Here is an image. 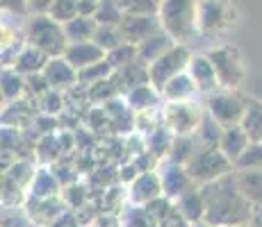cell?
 <instances>
[{
  "instance_id": "cell-39",
  "label": "cell",
  "mask_w": 262,
  "mask_h": 227,
  "mask_svg": "<svg viewBox=\"0 0 262 227\" xmlns=\"http://www.w3.org/2000/svg\"><path fill=\"white\" fill-rule=\"evenodd\" d=\"M125 12L121 9V5L117 0H100L98 9H96L94 18L98 21V25H121Z\"/></svg>"
},
{
  "instance_id": "cell-8",
  "label": "cell",
  "mask_w": 262,
  "mask_h": 227,
  "mask_svg": "<svg viewBox=\"0 0 262 227\" xmlns=\"http://www.w3.org/2000/svg\"><path fill=\"white\" fill-rule=\"evenodd\" d=\"M205 105L199 100H176V103H164L162 114H164V125L173 134H194L199 130L201 120L205 116Z\"/></svg>"
},
{
  "instance_id": "cell-27",
  "label": "cell",
  "mask_w": 262,
  "mask_h": 227,
  "mask_svg": "<svg viewBox=\"0 0 262 227\" xmlns=\"http://www.w3.org/2000/svg\"><path fill=\"white\" fill-rule=\"evenodd\" d=\"M67 30L69 43H78V41H94L96 30H98V21L94 16H75L73 21L64 23Z\"/></svg>"
},
{
  "instance_id": "cell-23",
  "label": "cell",
  "mask_w": 262,
  "mask_h": 227,
  "mask_svg": "<svg viewBox=\"0 0 262 227\" xmlns=\"http://www.w3.org/2000/svg\"><path fill=\"white\" fill-rule=\"evenodd\" d=\"M48 55L41 53L39 48H34V45H28L25 43L21 48V53L16 55V59H14L12 68H16L18 73L23 75H34V73H43V68H46L48 64Z\"/></svg>"
},
{
  "instance_id": "cell-36",
  "label": "cell",
  "mask_w": 262,
  "mask_h": 227,
  "mask_svg": "<svg viewBox=\"0 0 262 227\" xmlns=\"http://www.w3.org/2000/svg\"><path fill=\"white\" fill-rule=\"evenodd\" d=\"M119 89H117V84H114V80L112 78H107V80H100V82H96L92 84V87H87V100H89V105H105V103H110V100H114V98H119Z\"/></svg>"
},
{
  "instance_id": "cell-47",
  "label": "cell",
  "mask_w": 262,
  "mask_h": 227,
  "mask_svg": "<svg viewBox=\"0 0 262 227\" xmlns=\"http://www.w3.org/2000/svg\"><path fill=\"white\" fill-rule=\"evenodd\" d=\"M48 89H50V84H48V80L43 78V73L25 75V95L37 100V98H41Z\"/></svg>"
},
{
  "instance_id": "cell-58",
  "label": "cell",
  "mask_w": 262,
  "mask_h": 227,
  "mask_svg": "<svg viewBox=\"0 0 262 227\" xmlns=\"http://www.w3.org/2000/svg\"><path fill=\"white\" fill-rule=\"evenodd\" d=\"M233 227H249V225H233Z\"/></svg>"
},
{
  "instance_id": "cell-53",
  "label": "cell",
  "mask_w": 262,
  "mask_h": 227,
  "mask_svg": "<svg viewBox=\"0 0 262 227\" xmlns=\"http://www.w3.org/2000/svg\"><path fill=\"white\" fill-rule=\"evenodd\" d=\"M53 227H82V223H80V218H78V214H75V209H67V211H64V214L53 223Z\"/></svg>"
},
{
  "instance_id": "cell-43",
  "label": "cell",
  "mask_w": 262,
  "mask_h": 227,
  "mask_svg": "<svg viewBox=\"0 0 262 227\" xmlns=\"http://www.w3.org/2000/svg\"><path fill=\"white\" fill-rule=\"evenodd\" d=\"M84 128L92 134H98L100 130H110V114L105 105H92L84 114Z\"/></svg>"
},
{
  "instance_id": "cell-10",
  "label": "cell",
  "mask_w": 262,
  "mask_h": 227,
  "mask_svg": "<svg viewBox=\"0 0 262 227\" xmlns=\"http://www.w3.org/2000/svg\"><path fill=\"white\" fill-rule=\"evenodd\" d=\"M71 207L67 205V200L62 195H53V198H34L28 195L23 203V211L30 220L37 227H53V223Z\"/></svg>"
},
{
  "instance_id": "cell-14",
  "label": "cell",
  "mask_w": 262,
  "mask_h": 227,
  "mask_svg": "<svg viewBox=\"0 0 262 227\" xmlns=\"http://www.w3.org/2000/svg\"><path fill=\"white\" fill-rule=\"evenodd\" d=\"M187 73L191 75V80H194L199 93L208 95V93H214L216 89H221L219 78H216V70H214L212 62H210V57L205 53L191 55V62H189Z\"/></svg>"
},
{
  "instance_id": "cell-7",
  "label": "cell",
  "mask_w": 262,
  "mask_h": 227,
  "mask_svg": "<svg viewBox=\"0 0 262 227\" xmlns=\"http://www.w3.org/2000/svg\"><path fill=\"white\" fill-rule=\"evenodd\" d=\"M212 66L216 70L221 89H239L246 78L244 55L237 45H216V48L205 50Z\"/></svg>"
},
{
  "instance_id": "cell-35",
  "label": "cell",
  "mask_w": 262,
  "mask_h": 227,
  "mask_svg": "<svg viewBox=\"0 0 262 227\" xmlns=\"http://www.w3.org/2000/svg\"><path fill=\"white\" fill-rule=\"evenodd\" d=\"M114 73V66L107 62V57L103 59V62H96L92 66L78 70V84H82V87H92V84L100 82V80H107L112 78Z\"/></svg>"
},
{
  "instance_id": "cell-20",
  "label": "cell",
  "mask_w": 262,
  "mask_h": 227,
  "mask_svg": "<svg viewBox=\"0 0 262 227\" xmlns=\"http://www.w3.org/2000/svg\"><path fill=\"white\" fill-rule=\"evenodd\" d=\"M249 143H251V139H249V134L244 132V128H242V125H230V128H224L219 148H221V153L235 164V161L242 157V153L249 148Z\"/></svg>"
},
{
  "instance_id": "cell-48",
  "label": "cell",
  "mask_w": 262,
  "mask_h": 227,
  "mask_svg": "<svg viewBox=\"0 0 262 227\" xmlns=\"http://www.w3.org/2000/svg\"><path fill=\"white\" fill-rule=\"evenodd\" d=\"M3 227H37V225H34L32 220L25 216L23 207H14V209H5Z\"/></svg>"
},
{
  "instance_id": "cell-41",
  "label": "cell",
  "mask_w": 262,
  "mask_h": 227,
  "mask_svg": "<svg viewBox=\"0 0 262 227\" xmlns=\"http://www.w3.org/2000/svg\"><path fill=\"white\" fill-rule=\"evenodd\" d=\"M125 14L133 16H158L162 0H117Z\"/></svg>"
},
{
  "instance_id": "cell-3",
  "label": "cell",
  "mask_w": 262,
  "mask_h": 227,
  "mask_svg": "<svg viewBox=\"0 0 262 227\" xmlns=\"http://www.w3.org/2000/svg\"><path fill=\"white\" fill-rule=\"evenodd\" d=\"M239 21V9L233 0H196V34L219 39Z\"/></svg>"
},
{
  "instance_id": "cell-55",
  "label": "cell",
  "mask_w": 262,
  "mask_h": 227,
  "mask_svg": "<svg viewBox=\"0 0 262 227\" xmlns=\"http://www.w3.org/2000/svg\"><path fill=\"white\" fill-rule=\"evenodd\" d=\"M98 3H100V0H80V3H78L80 16H94L96 9H98Z\"/></svg>"
},
{
  "instance_id": "cell-56",
  "label": "cell",
  "mask_w": 262,
  "mask_h": 227,
  "mask_svg": "<svg viewBox=\"0 0 262 227\" xmlns=\"http://www.w3.org/2000/svg\"><path fill=\"white\" fill-rule=\"evenodd\" d=\"M249 227H262V205L253 207V216H251Z\"/></svg>"
},
{
  "instance_id": "cell-18",
  "label": "cell",
  "mask_w": 262,
  "mask_h": 227,
  "mask_svg": "<svg viewBox=\"0 0 262 227\" xmlns=\"http://www.w3.org/2000/svg\"><path fill=\"white\" fill-rule=\"evenodd\" d=\"M64 57H67L78 70H82V68L92 66V64H96V62H103V59L107 57V53H105L96 41H78V43L67 45Z\"/></svg>"
},
{
  "instance_id": "cell-11",
  "label": "cell",
  "mask_w": 262,
  "mask_h": 227,
  "mask_svg": "<svg viewBox=\"0 0 262 227\" xmlns=\"http://www.w3.org/2000/svg\"><path fill=\"white\" fill-rule=\"evenodd\" d=\"M158 173L162 178V189H164V195L171 200H178L180 195H185L189 189L199 186L191 175L187 173V166L185 164H176L171 159H162L158 166Z\"/></svg>"
},
{
  "instance_id": "cell-46",
  "label": "cell",
  "mask_w": 262,
  "mask_h": 227,
  "mask_svg": "<svg viewBox=\"0 0 262 227\" xmlns=\"http://www.w3.org/2000/svg\"><path fill=\"white\" fill-rule=\"evenodd\" d=\"M246 168H262V143L260 141H251L249 148L235 161V170H246Z\"/></svg>"
},
{
  "instance_id": "cell-21",
  "label": "cell",
  "mask_w": 262,
  "mask_h": 227,
  "mask_svg": "<svg viewBox=\"0 0 262 227\" xmlns=\"http://www.w3.org/2000/svg\"><path fill=\"white\" fill-rule=\"evenodd\" d=\"M173 45H176V41L171 39V34L160 30V32H155L153 37H148L146 41L137 45V55L144 64H153L155 59H160L164 53H169Z\"/></svg>"
},
{
  "instance_id": "cell-29",
  "label": "cell",
  "mask_w": 262,
  "mask_h": 227,
  "mask_svg": "<svg viewBox=\"0 0 262 227\" xmlns=\"http://www.w3.org/2000/svg\"><path fill=\"white\" fill-rule=\"evenodd\" d=\"M173 139H176V134L171 132L167 125H160L158 130H153L150 134L144 136V143H146V150H148V153H153L158 159H167Z\"/></svg>"
},
{
  "instance_id": "cell-24",
  "label": "cell",
  "mask_w": 262,
  "mask_h": 227,
  "mask_svg": "<svg viewBox=\"0 0 262 227\" xmlns=\"http://www.w3.org/2000/svg\"><path fill=\"white\" fill-rule=\"evenodd\" d=\"M176 203V209L189 220V223H201L205 220V200H203V193H201V186H194L189 189L185 195H180Z\"/></svg>"
},
{
  "instance_id": "cell-12",
  "label": "cell",
  "mask_w": 262,
  "mask_h": 227,
  "mask_svg": "<svg viewBox=\"0 0 262 227\" xmlns=\"http://www.w3.org/2000/svg\"><path fill=\"white\" fill-rule=\"evenodd\" d=\"M125 189H128V203L130 205H148L150 200L164 195L162 178H160L158 170H146V173H139L137 178L125 186Z\"/></svg>"
},
{
  "instance_id": "cell-25",
  "label": "cell",
  "mask_w": 262,
  "mask_h": 227,
  "mask_svg": "<svg viewBox=\"0 0 262 227\" xmlns=\"http://www.w3.org/2000/svg\"><path fill=\"white\" fill-rule=\"evenodd\" d=\"M199 93V89H196L194 80H191V75L185 70V73L176 75V78H171L167 82V87L162 89V98L164 103H176V100H191L194 95Z\"/></svg>"
},
{
  "instance_id": "cell-54",
  "label": "cell",
  "mask_w": 262,
  "mask_h": 227,
  "mask_svg": "<svg viewBox=\"0 0 262 227\" xmlns=\"http://www.w3.org/2000/svg\"><path fill=\"white\" fill-rule=\"evenodd\" d=\"M53 3L55 0H28V9L30 14H46Z\"/></svg>"
},
{
  "instance_id": "cell-49",
  "label": "cell",
  "mask_w": 262,
  "mask_h": 227,
  "mask_svg": "<svg viewBox=\"0 0 262 227\" xmlns=\"http://www.w3.org/2000/svg\"><path fill=\"white\" fill-rule=\"evenodd\" d=\"M139 173H142V170L137 168V164H135L133 159H125L123 164L119 166V182H121V184H125V186H128L130 182H133L135 178H137Z\"/></svg>"
},
{
  "instance_id": "cell-33",
  "label": "cell",
  "mask_w": 262,
  "mask_h": 227,
  "mask_svg": "<svg viewBox=\"0 0 262 227\" xmlns=\"http://www.w3.org/2000/svg\"><path fill=\"white\" fill-rule=\"evenodd\" d=\"M242 128L249 134L251 141H260L262 143V103L260 100H249V107H246V114L242 118Z\"/></svg>"
},
{
  "instance_id": "cell-40",
  "label": "cell",
  "mask_w": 262,
  "mask_h": 227,
  "mask_svg": "<svg viewBox=\"0 0 262 227\" xmlns=\"http://www.w3.org/2000/svg\"><path fill=\"white\" fill-rule=\"evenodd\" d=\"M160 125H164V114L162 107L158 109H146V112H137V120H135V132L142 136L150 134L153 130H158Z\"/></svg>"
},
{
  "instance_id": "cell-19",
  "label": "cell",
  "mask_w": 262,
  "mask_h": 227,
  "mask_svg": "<svg viewBox=\"0 0 262 227\" xmlns=\"http://www.w3.org/2000/svg\"><path fill=\"white\" fill-rule=\"evenodd\" d=\"M62 191H64V186L57 175H55L53 166L39 164L32 184L28 189V195H34V198H53V195H62Z\"/></svg>"
},
{
  "instance_id": "cell-50",
  "label": "cell",
  "mask_w": 262,
  "mask_h": 227,
  "mask_svg": "<svg viewBox=\"0 0 262 227\" xmlns=\"http://www.w3.org/2000/svg\"><path fill=\"white\" fill-rule=\"evenodd\" d=\"M3 12L14 16H30L28 0H3Z\"/></svg>"
},
{
  "instance_id": "cell-32",
  "label": "cell",
  "mask_w": 262,
  "mask_h": 227,
  "mask_svg": "<svg viewBox=\"0 0 262 227\" xmlns=\"http://www.w3.org/2000/svg\"><path fill=\"white\" fill-rule=\"evenodd\" d=\"M196 150H199V141L194 134H176L167 159L176 161V164H187Z\"/></svg>"
},
{
  "instance_id": "cell-9",
  "label": "cell",
  "mask_w": 262,
  "mask_h": 227,
  "mask_svg": "<svg viewBox=\"0 0 262 227\" xmlns=\"http://www.w3.org/2000/svg\"><path fill=\"white\" fill-rule=\"evenodd\" d=\"M189 62H191V53H189L187 43H176L169 53H164L160 59L148 64L150 84L162 93V89L167 87V82L171 78H176V75L185 73L189 68Z\"/></svg>"
},
{
  "instance_id": "cell-52",
  "label": "cell",
  "mask_w": 262,
  "mask_h": 227,
  "mask_svg": "<svg viewBox=\"0 0 262 227\" xmlns=\"http://www.w3.org/2000/svg\"><path fill=\"white\" fill-rule=\"evenodd\" d=\"M189 225L191 223L185 218L183 214H180L178 209H176V207H173V211H171L169 216H164V218L158 223V227H189Z\"/></svg>"
},
{
  "instance_id": "cell-51",
  "label": "cell",
  "mask_w": 262,
  "mask_h": 227,
  "mask_svg": "<svg viewBox=\"0 0 262 227\" xmlns=\"http://www.w3.org/2000/svg\"><path fill=\"white\" fill-rule=\"evenodd\" d=\"M84 227H121V216L119 214H105V211H100L92 223L84 225Z\"/></svg>"
},
{
  "instance_id": "cell-44",
  "label": "cell",
  "mask_w": 262,
  "mask_h": 227,
  "mask_svg": "<svg viewBox=\"0 0 262 227\" xmlns=\"http://www.w3.org/2000/svg\"><path fill=\"white\" fill-rule=\"evenodd\" d=\"M135 59H139V55H137V45H133V43H121L107 53V62L114 66V70L128 66Z\"/></svg>"
},
{
  "instance_id": "cell-26",
  "label": "cell",
  "mask_w": 262,
  "mask_h": 227,
  "mask_svg": "<svg viewBox=\"0 0 262 227\" xmlns=\"http://www.w3.org/2000/svg\"><path fill=\"white\" fill-rule=\"evenodd\" d=\"M0 91H3V105H9L14 100L25 95V75L18 73L12 66H3V78H0Z\"/></svg>"
},
{
  "instance_id": "cell-17",
  "label": "cell",
  "mask_w": 262,
  "mask_h": 227,
  "mask_svg": "<svg viewBox=\"0 0 262 227\" xmlns=\"http://www.w3.org/2000/svg\"><path fill=\"white\" fill-rule=\"evenodd\" d=\"M112 80L117 84L119 93L125 95L128 91L142 87V84H150V75H148V64H144L142 59H135L133 64L123 68H117L112 73Z\"/></svg>"
},
{
  "instance_id": "cell-45",
  "label": "cell",
  "mask_w": 262,
  "mask_h": 227,
  "mask_svg": "<svg viewBox=\"0 0 262 227\" xmlns=\"http://www.w3.org/2000/svg\"><path fill=\"white\" fill-rule=\"evenodd\" d=\"M78 3H80V0H55V3L50 5L48 14L55 18V21H59V23L64 25V23L73 21L75 16H80Z\"/></svg>"
},
{
  "instance_id": "cell-16",
  "label": "cell",
  "mask_w": 262,
  "mask_h": 227,
  "mask_svg": "<svg viewBox=\"0 0 262 227\" xmlns=\"http://www.w3.org/2000/svg\"><path fill=\"white\" fill-rule=\"evenodd\" d=\"M37 114H39L37 100L30 98V95H23V98L14 100V103H9L3 107V125L25 130L34 118H37Z\"/></svg>"
},
{
  "instance_id": "cell-15",
  "label": "cell",
  "mask_w": 262,
  "mask_h": 227,
  "mask_svg": "<svg viewBox=\"0 0 262 227\" xmlns=\"http://www.w3.org/2000/svg\"><path fill=\"white\" fill-rule=\"evenodd\" d=\"M43 78L48 80L50 89L71 91L75 84H78V68H75L64 55H59V57L48 59L46 68H43Z\"/></svg>"
},
{
  "instance_id": "cell-34",
  "label": "cell",
  "mask_w": 262,
  "mask_h": 227,
  "mask_svg": "<svg viewBox=\"0 0 262 227\" xmlns=\"http://www.w3.org/2000/svg\"><path fill=\"white\" fill-rule=\"evenodd\" d=\"M59 155L62 153V145H59V136L57 132L53 134H46L41 136V139L37 141V150H34V157H37L39 164H55V161L59 159Z\"/></svg>"
},
{
  "instance_id": "cell-13",
  "label": "cell",
  "mask_w": 262,
  "mask_h": 227,
  "mask_svg": "<svg viewBox=\"0 0 262 227\" xmlns=\"http://www.w3.org/2000/svg\"><path fill=\"white\" fill-rule=\"evenodd\" d=\"M119 30H121V34H123L125 43L139 45L148 37H153L155 32H160L162 23H160L158 16H133V14H125Z\"/></svg>"
},
{
  "instance_id": "cell-42",
  "label": "cell",
  "mask_w": 262,
  "mask_h": 227,
  "mask_svg": "<svg viewBox=\"0 0 262 227\" xmlns=\"http://www.w3.org/2000/svg\"><path fill=\"white\" fill-rule=\"evenodd\" d=\"M94 41L98 43L105 53H110V50H114L117 45L125 43L123 41V34H121V30H119V25H98Z\"/></svg>"
},
{
  "instance_id": "cell-5",
  "label": "cell",
  "mask_w": 262,
  "mask_h": 227,
  "mask_svg": "<svg viewBox=\"0 0 262 227\" xmlns=\"http://www.w3.org/2000/svg\"><path fill=\"white\" fill-rule=\"evenodd\" d=\"M185 166H187L191 180L199 186L214 182L235 170V164L221 153V148H208V145H199V150L191 155V159Z\"/></svg>"
},
{
  "instance_id": "cell-28",
  "label": "cell",
  "mask_w": 262,
  "mask_h": 227,
  "mask_svg": "<svg viewBox=\"0 0 262 227\" xmlns=\"http://www.w3.org/2000/svg\"><path fill=\"white\" fill-rule=\"evenodd\" d=\"M239 182V189L253 205H262V168L235 170Z\"/></svg>"
},
{
  "instance_id": "cell-38",
  "label": "cell",
  "mask_w": 262,
  "mask_h": 227,
  "mask_svg": "<svg viewBox=\"0 0 262 227\" xmlns=\"http://www.w3.org/2000/svg\"><path fill=\"white\" fill-rule=\"evenodd\" d=\"M62 198L67 200V205L71 207V209H80L82 205H87L89 200H92V186H89L87 182L78 180V182H73V184L64 186Z\"/></svg>"
},
{
  "instance_id": "cell-6",
  "label": "cell",
  "mask_w": 262,
  "mask_h": 227,
  "mask_svg": "<svg viewBox=\"0 0 262 227\" xmlns=\"http://www.w3.org/2000/svg\"><path fill=\"white\" fill-rule=\"evenodd\" d=\"M249 100V95H244L239 89H216L214 93L205 95V109L224 128H230L242 123Z\"/></svg>"
},
{
  "instance_id": "cell-37",
  "label": "cell",
  "mask_w": 262,
  "mask_h": 227,
  "mask_svg": "<svg viewBox=\"0 0 262 227\" xmlns=\"http://www.w3.org/2000/svg\"><path fill=\"white\" fill-rule=\"evenodd\" d=\"M39 105V112L48 114V116H59L67 107V91H59V89H48L41 98H37Z\"/></svg>"
},
{
  "instance_id": "cell-2",
  "label": "cell",
  "mask_w": 262,
  "mask_h": 227,
  "mask_svg": "<svg viewBox=\"0 0 262 227\" xmlns=\"http://www.w3.org/2000/svg\"><path fill=\"white\" fill-rule=\"evenodd\" d=\"M21 37L28 45H34L41 53H46L48 57H59L64 55L69 45L67 30L59 21H55L53 16L46 14H30L23 18Z\"/></svg>"
},
{
  "instance_id": "cell-4",
  "label": "cell",
  "mask_w": 262,
  "mask_h": 227,
  "mask_svg": "<svg viewBox=\"0 0 262 227\" xmlns=\"http://www.w3.org/2000/svg\"><path fill=\"white\" fill-rule=\"evenodd\" d=\"M158 18L176 43H187L196 34V0H162Z\"/></svg>"
},
{
  "instance_id": "cell-22",
  "label": "cell",
  "mask_w": 262,
  "mask_h": 227,
  "mask_svg": "<svg viewBox=\"0 0 262 227\" xmlns=\"http://www.w3.org/2000/svg\"><path fill=\"white\" fill-rule=\"evenodd\" d=\"M123 98H125V103L130 105V109H135V112L158 109V107H162V105H164L162 93H160V91L155 89L153 84H142V87L128 91Z\"/></svg>"
},
{
  "instance_id": "cell-30",
  "label": "cell",
  "mask_w": 262,
  "mask_h": 227,
  "mask_svg": "<svg viewBox=\"0 0 262 227\" xmlns=\"http://www.w3.org/2000/svg\"><path fill=\"white\" fill-rule=\"evenodd\" d=\"M221 134H224V125L219 120H214L212 116L205 112L203 120H201L199 130L194 132L199 145H208V148H219V141H221Z\"/></svg>"
},
{
  "instance_id": "cell-1",
  "label": "cell",
  "mask_w": 262,
  "mask_h": 227,
  "mask_svg": "<svg viewBox=\"0 0 262 227\" xmlns=\"http://www.w3.org/2000/svg\"><path fill=\"white\" fill-rule=\"evenodd\" d=\"M205 200V223L212 227L249 225L253 216V203L242 193L237 175L228 173L224 178L201 186Z\"/></svg>"
},
{
  "instance_id": "cell-31",
  "label": "cell",
  "mask_w": 262,
  "mask_h": 227,
  "mask_svg": "<svg viewBox=\"0 0 262 227\" xmlns=\"http://www.w3.org/2000/svg\"><path fill=\"white\" fill-rule=\"evenodd\" d=\"M121 227H158V220L150 216L144 205H125L121 211Z\"/></svg>"
},
{
  "instance_id": "cell-57",
  "label": "cell",
  "mask_w": 262,
  "mask_h": 227,
  "mask_svg": "<svg viewBox=\"0 0 262 227\" xmlns=\"http://www.w3.org/2000/svg\"><path fill=\"white\" fill-rule=\"evenodd\" d=\"M189 227H212V225H208L205 220H201V223H191Z\"/></svg>"
}]
</instances>
